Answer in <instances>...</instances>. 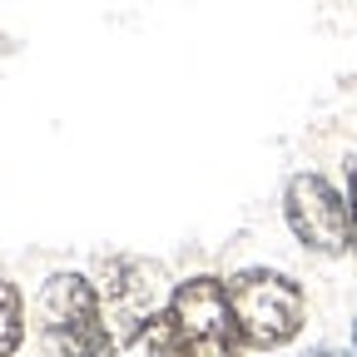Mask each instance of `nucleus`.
Here are the masks:
<instances>
[{
	"label": "nucleus",
	"instance_id": "obj_1",
	"mask_svg": "<svg viewBox=\"0 0 357 357\" xmlns=\"http://www.w3.org/2000/svg\"><path fill=\"white\" fill-rule=\"evenodd\" d=\"M35 323L55 357H114V333L105 318L100 288L84 273L45 278V288L35 298Z\"/></svg>",
	"mask_w": 357,
	"mask_h": 357
},
{
	"label": "nucleus",
	"instance_id": "obj_2",
	"mask_svg": "<svg viewBox=\"0 0 357 357\" xmlns=\"http://www.w3.org/2000/svg\"><path fill=\"white\" fill-rule=\"evenodd\" d=\"M229 303L238 312L243 342L258 352H273L298 337L303 328V288L278 268H243L229 278Z\"/></svg>",
	"mask_w": 357,
	"mask_h": 357
},
{
	"label": "nucleus",
	"instance_id": "obj_3",
	"mask_svg": "<svg viewBox=\"0 0 357 357\" xmlns=\"http://www.w3.org/2000/svg\"><path fill=\"white\" fill-rule=\"evenodd\" d=\"M169 323L178 333V342L189 347V357H238L248 342H243V328H238V312L229 303V283L223 278H184L169 303Z\"/></svg>",
	"mask_w": 357,
	"mask_h": 357
},
{
	"label": "nucleus",
	"instance_id": "obj_4",
	"mask_svg": "<svg viewBox=\"0 0 357 357\" xmlns=\"http://www.w3.org/2000/svg\"><path fill=\"white\" fill-rule=\"evenodd\" d=\"M100 303H105V318H109V333H114V347H129L149 333V323L159 318V268L154 263H139V258H100Z\"/></svg>",
	"mask_w": 357,
	"mask_h": 357
},
{
	"label": "nucleus",
	"instance_id": "obj_5",
	"mask_svg": "<svg viewBox=\"0 0 357 357\" xmlns=\"http://www.w3.org/2000/svg\"><path fill=\"white\" fill-rule=\"evenodd\" d=\"M283 218L303 248L312 253H347L352 248V204L323 174H293L283 189Z\"/></svg>",
	"mask_w": 357,
	"mask_h": 357
},
{
	"label": "nucleus",
	"instance_id": "obj_6",
	"mask_svg": "<svg viewBox=\"0 0 357 357\" xmlns=\"http://www.w3.org/2000/svg\"><path fill=\"white\" fill-rule=\"evenodd\" d=\"M25 337V303H20V288L0 278V357H10Z\"/></svg>",
	"mask_w": 357,
	"mask_h": 357
},
{
	"label": "nucleus",
	"instance_id": "obj_7",
	"mask_svg": "<svg viewBox=\"0 0 357 357\" xmlns=\"http://www.w3.org/2000/svg\"><path fill=\"white\" fill-rule=\"evenodd\" d=\"M144 347H149V357H189V347L178 342V333H174V323H169V312H159V318L149 323Z\"/></svg>",
	"mask_w": 357,
	"mask_h": 357
},
{
	"label": "nucleus",
	"instance_id": "obj_8",
	"mask_svg": "<svg viewBox=\"0 0 357 357\" xmlns=\"http://www.w3.org/2000/svg\"><path fill=\"white\" fill-rule=\"evenodd\" d=\"M347 204H352V248H357V164L347 174Z\"/></svg>",
	"mask_w": 357,
	"mask_h": 357
},
{
	"label": "nucleus",
	"instance_id": "obj_9",
	"mask_svg": "<svg viewBox=\"0 0 357 357\" xmlns=\"http://www.w3.org/2000/svg\"><path fill=\"white\" fill-rule=\"evenodd\" d=\"M307 357H333V352H328V347H312V352H307Z\"/></svg>",
	"mask_w": 357,
	"mask_h": 357
},
{
	"label": "nucleus",
	"instance_id": "obj_10",
	"mask_svg": "<svg viewBox=\"0 0 357 357\" xmlns=\"http://www.w3.org/2000/svg\"><path fill=\"white\" fill-rule=\"evenodd\" d=\"M352 347H357V323H352Z\"/></svg>",
	"mask_w": 357,
	"mask_h": 357
}]
</instances>
